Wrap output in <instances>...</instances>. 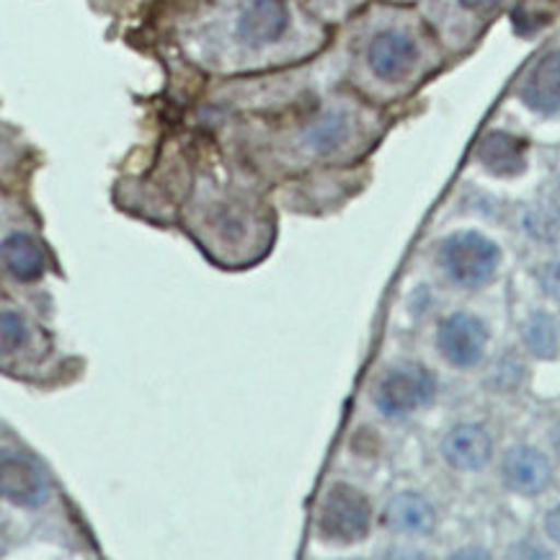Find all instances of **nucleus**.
Wrapping results in <instances>:
<instances>
[{"label":"nucleus","mask_w":560,"mask_h":560,"mask_svg":"<svg viewBox=\"0 0 560 560\" xmlns=\"http://www.w3.org/2000/svg\"><path fill=\"white\" fill-rule=\"evenodd\" d=\"M501 264V250L497 243L476 230L450 235L440 248V267L450 282L465 290H478L491 282Z\"/></svg>","instance_id":"1"},{"label":"nucleus","mask_w":560,"mask_h":560,"mask_svg":"<svg viewBox=\"0 0 560 560\" xmlns=\"http://www.w3.org/2000/svg\"><path fill=\"white\" fill-rule=\"evenodd\" d=\"M370 499L359 488L349 483H334L323 493L318 516H315L323 540L339 545L362 542L370 535Z\"/></svg>","instance_id":"2"},{"label":"nucleus","mask_w":560,"mask_h":560,"mask_svg":"<svg viewBox=\"0 0 560 560\" xmlns=\"http://www.w3.org/2000/svg\"><path fill=\"white\" fill-rule=\"evenodd\" d=\"M436 380L421 364H398L375 385V406L387 419H404L434 400Z\"/></svg>","instance_id":"3"},{"label":"nucleus","mask_w":560,"mask_h":560,"mask_svg":"<svg viewBox=\"0 0 560 560\" xmlns=\"http://www.w3.org/2000/svg\"><path fill=\"white\" fill-rule=\"evenodd\" d=\"M292 26L287 0H243L235 16V39L250 52L277 47Z\"/></svg>","instance_id":"4"},{"label":"nucleus","mask_w":560,"mask_h":560,"mask_svg":"<svg viewBox=\"0 0 560 560\" xmlns=\"http://www.w3.org/2000/svg\"><path fill=\"white\" fill-rule=\"evenodd\" d=\"M419 42L404 28H383L368 42L364 60L370 73L383 83H400L419 65Z\"/></svg>","instance_id":"5"},{"label":"nucleus","mask_w":560,"mask_h":560,"mask_svg":"<svg viewBox=\"0 0 560 560\" xmlns=\"http://www.w3.org/2000/svg\"><path fill=\"white\" fill-rule=\"evenodd\" d=\"M436 347L452 368L470 370L483 359L488 347V328L470 313H452L440 323Z\"/></svg>","instance_id":"6"},{"label":"nucleus","mask_w":560,"mask_h":560,"mask_svg":"<svg viewBox=\"0 0 560 560\" xmlns=\"http://www.w3.org/2000/svg\"><path fill=\"white\" fill-rule=\"evenodd\" d=\"M0 491L9 504L34 509L45 504L49 486L45 472L34 465L32 457L5 452L3 465H0Z\"/></svg>","instance_id":"7"},{"label":"nucleus","mask_w":560,"mask_h":560,"mask_svg":"<svg viewBox=\"0 0 560 560\" xmlns=\"http://www.w3.org/2000/svg\"><path fill=\"white\" fill-rule=\"evenodd\" d=\"M444 463L463 472L483 470L493 457L491 434L478 423H459L450 429L440 444Z\"/></svg>","instance_id":"8"},{"label":"nucleus","mask_w":560,"mask_h":560,"mask_svg":"<svg viewBox=\"0 0 560 560\" xmlns=\"http://www.w3.org/2000/svg\"><path fill=\"white\" fill-rule=\"evenodd\" d=\"M520 98L542 117H560V49L545 52L527 70L520 85Z\"/></svg>","instance_id":"9"},{"label":"nucleus","mask_w":560,"mask_h":560,"mask_svg":"<svg viewBox=\"0 0 560 560\" xmlns=\"http://www.w3.org/2000/svg\"><path fill=\"white\" fill-rule=\"evenodd\" d=\"M501 478L509 491L520 497H540L552 480L550 459L535 447H514L506 452Z\"/></svg>","instance_id":"10"},{"label":"nucleus","mask_w":560,"mask_h":560,"mask_svg":"<svg viewBox=\"0 0 560 560\" xmlns=\"http://www.w3.org/2000/svg\"><path fill=\"white\" fill-rule=\"evenodd\" d=\"M383 524L387 529H393V533L421 537L434 533L436 512L421 493L404 491L395 493V497L387 501L383 512Z\"/></svg>","instance_id":"11"},{"label":"nucleus","mask_w":560,"mask_h":560,"mask_svg":"<svg viewBox=\"0 0 560 560\" xmlns=\"http://www.w3.org/2000/svg\"><path fill=\"white\" fill-rule=\"evenodd\" d=\"M480 166L493 176H520L527 168V142L509 132H488L476 150Z\"/></svg>","instance_id":"12"},{"label":"nucleus","mask_w":560,"mask_h":560,"mask_svg":"<svg viewBox=\"0 0 560 560\" xmlns=\"http://www.w3.org/2000/svg\"><path fill=\"white\" fill-rule=\"evenodd\" d=\"M351 138H354V119H351V114L343 109H328L307 125L305 148L313 155L328 158L341 153Z\"/></svg>","instance_id":"13"},{"label":"nucleus","mask_w":560,"mask_h":560,"mask_svg":"<svg viewBox=\"0 0 560 560\" xmlns=\"http://www.w3.org/2000/svg\"><path fill=\"white\" fill-rule=\"evenodd\" d=\"M3 267L5 275L16 282H37L45 277L47 258L45 250L32 235L26 233H9L3 238Z\"/></svg>","instance_id":"14"},{"label":"nucleus","mask_w":560,"mask_h":560,"mask_svg":"<svg viewBox=\"0 0 560 560\" xmlns=\"http://www.w3.org/2000/svg\"><path fill=\"white\" fill-rule=\"evenodd\" d=\"M524 347L540 359H552L560 349V331L558 323L548 313H533L522 326Z\"/></svg>","instance_id":"15"},{"label":"nucleus","mask_w":560,"mask_h":560,"mask_svg":"<svg viewBox=\"0 0 560 560\" xmlns=\"http://www.w3.org/2000/svg\"><path fill=\"white\" fill-rule=\"evenodd\" d=\"M527 233L535 241L560 246V194H548L527 212Z\"/></svg>","instance_id":"16"},{"label":"nucleus","mask_w":560,"mask_h":560,"mask_svg":"<svg viewBox=\"0 0 560 560\" xmlns=\"http://www.w3.org/2000/svg\"><path fill=\"white\" fill-rule=\"evenodd\" d=\"M0 331H3V354L9 357L13 351H19L28 339V326L24 315L16 311H3V318H0Z\"/></svg>","instance_id":"17"},{"label":"nucleus","mask_w":560,"mask_h":560,"mask_svg":"<svg viewBox=\"0 0 560 560\" xmlns=\"http://www.w3.org/2000/svg\"><path fill=\"white\" fill-rule=\"evenodd\" d=\"M537 282H540L542 292L548 298L558 300L560 303V261H548L537 269Z\"/></svg>","instance_id":"18"},{"label":"nucleus","mask_w":560,"mask_h":560,"mask_svg":"<svg viewBox=\"0 0 560 560\" xmlns=\"http://www.w3.org/2000/svg\"><path fill=\"white\" fill-rule=\"evenodd\" d=\"M545 533H548L552 542L560 545V506H556L545 516Z\"/></svg>","instance_id":"19"},{"label":"nucleus","mask_w":560,"mask_h":560,"mask_svg":"<svg viewBox=\"0 0 560 560\" xmlns=\"http://www.w3.org/2000/svg\"><path fill=\"white\" fill-rule=\"evenodd\" d=\"M457 3L463 5L465 11H488L497 3H501V0H457Z\"/></svg>","instance_id":"20"},{"label":"nucleus","mask_w":560,"mask_h":560,"mask_svg":"<svg viewBox=\"0 0 560 560\" xmlns=\"http://www.w3.org/2000/svg\"><path fill=\"white\" fill-rule=\"evenodd\" d=\"M552 440H556V447H558V452H560V423L556 427V432H552Z\"/></svg>","instance_id":"21"}]
</instances>
